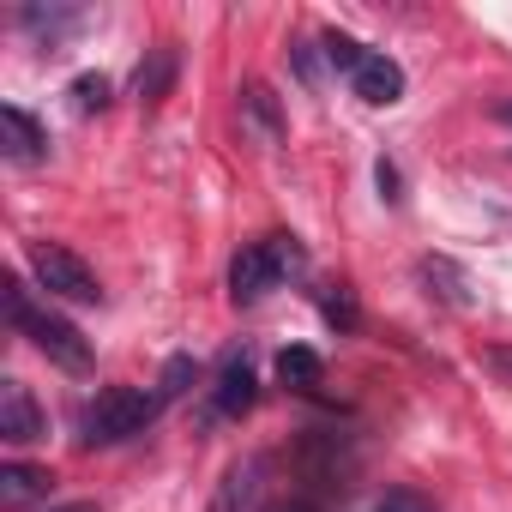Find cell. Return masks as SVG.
Masks as SVG:
<instances>
[{
    "label": "cell",
    "instance_id": "6da1fadb",
    "mask_svg": "<svg viewBox=\"0 0 512 512\" xmlns=\"http://www.w3.org/2000/svg\"><path fill=\"white\" fill-rule=\"evenodd\" d=\"M163 398L157 392H139V386H109L85 404V446H121L133 434H145L157 422Z\"/></svg>",
    "mask_w": 512,
    "mask_h": 512
},
{
    "label": "cell",
    "instance_id": "7a4b0ae2",
    "mask_svg": "<svg viewBox=\"0 0 512 512\" xmlns=\"http://www.w3.org/2000/svg\"><path fill=\"white\" fill-rule=\"evenodd\" d=\"M296 266H302L296 235H266V241L241 247L235 260H229V296H235V302H260V296H272Z\"/></svg>",
    "mask_w": 512,
    "mask_h": 512
},
{
    "label": "cell",
    "instance_id": "3957f363",
    "mask_svg": "<svg viewBox=\"0 0 512 512\" xmlns=\"http://www.w3.org/2000/svg\"><path fill=\"white\" fill-rule=\"evenodd\" d=\"M31 278H37L49 296H61V302H85V308L103 302L97 272L79 260L73 247H61V241H37V247H31Z\"/></svg>",
    "mask_w": 512,
    "mask_h": 512
},
{
    "label": "cell",
    "instance_id": "277c9868",
    "mask_svg": "<svg viewBox=\"0 0 512 512\" xmlns=\"http://www.w3.org/2000/svg\"><path fill=\"white\" fill-rule=\"evenodd\" d=\"M19 332H25L55 368H67V374H85V368H91V344H85V332H79L73 320H61V314H49V308H31V314L19 320Z\"/></svg>",
    "mask_w": 512,
    "mask_h": 512
},
{
    "label": "cell",
    "instance_id": "5b68a950",
    "mask_svg": "<svg viewBox=\"0 0 512 512\" xmlns=\"http://www.w3.org/2000/svg\"><path fill=\"white\" fill-rule=\"evenodd\" d=\"M43 434H49V416L31 398V386L25 380H0V440H7V446H31Z\"/></svg>",
    "mask_w": 512,
    "mask_h": 512
},
{
    "label": "cell",
    "instance_id": "8992f818",
    "mask_svg": "<svg viewBox=\"0 0 512 512\" xmlns=\"http://www.w3.org/2000/svg\"><path fill=\"white\" fill-rule=\"evenodd\" d=\"M0 151H7V163H43L49 157V133L37 127L31 109L0 103Z\"/></svg>",
    "mask_w": 512,
    "mask_h": 512
},
{
    "label": "cell",
    "instance_id": "52a82bcc",
    "mask_svg": "<svg viewBox=\"0 0 512 512\" xmlns=\"http://www.w3.org/2000/svg\"><path fill=\"white\" fill-rule=\"evenodd\" d=\"M350 85H356V97H362V103H374V109H392V103L404 97V67H398L392 55L368 49V55H362V67L350 73Z\"/></svg>",
    "mask_w": 512,
    "mask_h": 512
},
{
    "label": "cell",
    "instance_id": "ba28073f",
    "mask_svg": "<svg viewBox=\"0 0 512 512\" xmlns=\"http://www.w3.org/2000/svg\"><path fill=\"white\" fill-rule=\"evenodd\" d=\"M253 362H247V350L241 356H229L223 368H217V392H211V404H217V416H247L253 410Z\"/></svg>",
    "mask_w": 512,
    "mask_h": 512
},
{
    "label": "cell",
    "instance_id": "9c48e42d",
    "mask_svg": "<svg viewBox=\"0 0 512 512\" xmlns=\"http://www.w3.org/2000/svg\"><path fill=\"white\" fill-rule=\"evenodd\" d=\"M169 85H175V49H169V43H157V49H145L139 73H133V91H139V103H145V109H157V103L169 97Z\"/></svg>",
    "mask_w": 512,
    "mask_h": 512
},
{
    "label": "cell",
    "instance_id": "30bf717a",
    "mask_svg": "<svg viewBox=\"0 0 512 512\" xmlns=\"http://www.w3.org/2000/svg\"><path fill=\"white\" fill-rule=\"evenodd\" d=\"M49 482H55V476H49L43 464H0V506L19 512L25 500H43Z\"/></svg>",
    "mask_w": 512,
    "mask_h": 512
},
{
    "label": "cell",
    "instance_id": "8fae6325",
    "mask_svg": "<svg viewBox=\"0 0 512 512\" xmlns=\"http://www.w3.org/2000/svg\"><path fill=\"white\" fill-rule=\"evenodd\" d=\"M320 374H326V362H320V350H308V344H290V350L278 356V380H284L290 392H314Z\"/></svg>",
    "mask_w": 512,
    "mask_h": 512
},
{
    "label": "cell",
    "instance_id": "7c38bea8",
    "mask_svg": "<svg viewBox=\"0 0 512 512\" xmlns=\"http://www.w3.org/2000/svg\"><path fill=\"white\" fill-rule=\"evenodd\" d=\"M416 272H422L428 296H440V302H452V308H470V284H464V272H458L452 260H422Z\"/></svg>",
    "mask_w": 512,
    "mask_h": 512
},
{
    "label": "cell",
    "instance_id": "4fadbf2b",
    "mask_svg": "<svg viewBox=\"0 0 512 512\" xmlns=\"http://www.w3.org/2000/svg\"><path fill=\"white\" fill-rule=\"evenodd\" d=\"M253 482H260V458L235 464V470L223 476V488H217V506H211V512H247V500H253Z\"/></svg>",
    "mask_w": 512,
    "mask_h": 512
},
{
    "label": "cell",
    "instance_id": "5bb4252c",
    "mask_svg": "<svg viewBox=\"0 0 512 512\" xmlns=\"http://www.w3.org/2000/svg\"><path fill=\"white\" fill-rule=\"evenodd\" d=\"M241 115L260 127L266 139H278V103H272V91H266V85H247V91H241Z\"/></svg>",
    "mask_w": 512,
    "mask_h": 512
},
{
    "label": "cell",
    "instance_id": "9a60e30c",
    "mask_svg": "<svg viewBox=\"0 0 512 512\" xmlns=\"http://www.w3.org/2000/svg\"><path fill=\"white\" fill-rule=\"evenodd\" d=\"M109 91H115V85H109L103 73H79V79H73V109H79V115H97V109H109Z\"/></svg>",
    "mask_w": 512,
    "mask_h": 512
},
{
    "label": "cell",
    "instance_id": "2e32d148",
    "mask_svg": "<svg viewBox=\"0 0 512 512\" xmlns=\"http://www.w3.org/2000/svg\"><path fill=\"white\" fill-rule=\"evenodd\" d=\"M19 25H25L31 37H49V43H55L61 31H73V25H79V13H43V7H25V13H19Z\"/></svg>",
    "mask_w": 512,
    "mask_h": 512
},
{
    "label": "cell",
    "instance_id": "e0dca14e",
    "mask_svg": "<svg viewBox=\"0 0 512 512\" xmlns=\"http://www.w3.org/2000/svg\"><path fill=\"white\" fill-rule=\"evenodd\" d=\"M320 49H326V61H332L338 73H356V67H362V55H368V49H362L356 37H344V31H326V37H320Z\"/></svg>",
    "mask_w": 512,
    "mask_h": 512
},
{
    "label": "cell",
    "instance_id": "ac0fdd59",
    "mask_svg": "<svg viewBox=\"0 0 512 512\" xmlns=\"http://www.w3.org/2000/svg\"><path fill=\"white\" fill-rule=\"evenodd\" d=\"M320 308H326V320H332V326H338V332H356V296H350V290H344V284H332V290H326V302H320Z\"/></svg>",
    "mask_w": 512,
    "mask_h": 512
},
{
    "label": "cell",
    "instance_id": "d6986e66",
    "mask_svg": "<svg viewBox=\"0 0 512 512\" xmlns=\"http://www.w3.org/2000/svg\"><path fill=\"white\" fill-rule=\"evenodd\" d=\"M187 380H193V362H187V356H175V362L163 368V386H157V398H163V404H169V398H181V392H187Z\"/></svg>",
    "mask_w": 512,
    "mask_h": 512
},
{
    "label": "cell",
    "instance_id": "ffe728a7",
    "mask_svg": "<svg viewBox=\"0 0 512 512\" xmlns=\"http://www.w3.org/2000/svg\"><path fill=\"white\" fill-rule=\"evenodd\" d=\"M374 512H434V506H428V494H416V488H392L386 500H374Z\"/></svg>",
    "mask_w": 512,
    "mask_h": 512
},
{
    "label": "cell",
    "instance_id": "44dd1931",
    "mask_svg": "<svg viewBox=\"0 0 512 512\" xmlns=\"http://www.w3.org/2000/svg\"><path fill=\"white\" fill-rule=\"evenodd\" d=\"M482 362H488V368H494V374L512 386V344H494V350H482Z\"/></svg>",
    "mask_w": 512,
    "mask_h": 512
},
{
    "label": "cell",
    "instance_id": "7402d4cb",
    "mask_svg": "<svg viewBox=\"0 0 512 512\" xmlns=\"http://www.w3.org/2000/svg\"><path fill=\"white\" fill-rule=\"evenodd\" d=\"M374 175H380V193H386V199H398V169H392L386 157H380V169H374Z\"/></svg>",
    "mask_w": 512,
    "mask_h": 512
},
{
    "label": "cell",
    "instance_id": "603a6c76",
    "mask_svg": "<svg viewBox=\"0 0 512 512\" xmlns=\"http://www.w3.org/2000/svg\"><path fill=\"white\" fill-rule=\"evenodd\" d=\"M43 512H103L97 500H61V506H43Z\"/></svg>",
    "mask_w": 512,
    "mask_h": 512
},
{
    "label": "cell",
    "instance_id": "cb8c5ba5",
    "mask_svg": "<svg viewBox=\"0 0 512 512\" xmlns=\"http://www.w3.org/2000/svg\"><path fill=\"white\" fill-rule=\"evenodd\" d=\"M278 512H320V506H308V500H296V506H278Z\"/></svg>",
    "mask_w": 512,
    "mask_h": 512
}]
</instances>
